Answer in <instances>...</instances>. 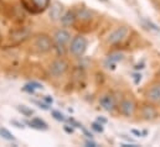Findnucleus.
<instances>
[{"instance_id": "obj_1", "label": "nucleus", "mask_w": 160, "mask_h": 147, "mask_svg": "<svg viewBox=\"0 0 160 147\" xmlns=\"http://www.w3.org/2000/svg\"><path fill=\"white\" fill-rule=\"evenodd\" d=\"M86 50H87V40H86V37L78 35V36L72 38L71 45H70V52L73 56H76V57L83 56Z\"/></svg>"}, {"instance_id": "obj_2", "label": "nucleus", "mask_w": 160, "mask_h": 147, "mask_svg": "<svg viewBox=\"0 0 160 147\" xmlns=\"http://www.w3.org/2000/svg\"><path fill=\"white\" fill-rule=\"evenodd\" d=\"M129 35V29L128 26H118L117 29H114L107 37V43L109 45H117L120 43L122 41H124Z\"/></svg>"}, {"instance_id": "obj_3", "label": "nucleus", "mask_w": 160, "mask_h": 147, "mask_svg": "<svg viewBox=\"0 0 160 147\" xmlns=\"http://www.w3.org/2000/svg\"><path fill=\"white\" fill-rule=\"evenodd\" d=\"M137 110V104L133 100V98H123L119 104V111L120 114L125 117H130L135 114Z\"/></svg>"}, {"instance_id": "obj_4", "label": "nucleus", "mask_w": 160, "mask_h": 147, "mask_svg": "<svg viewBox=\"0 0 160 147\" xmlns=\"http://www.w3.org/2000/svg\"><path fill=\"white\" fill-rule=\"evenodd\" d=\"M145 97H147L148 102H150L153 104L160 103V80L152 83L148 87V89L145 92Z\"/></svg>"}, {"instance_id": "obj_5", "label": "nucleus", "mask_w": 160, "mask_h": 147, "mask_svg": "<svg viewBox=\"0 0 160 147\" xmlns=\"http://www.w3.org/2000/svg\"><path fill=\"white\" fill-rule=\"evenodd\" d=\"M34 46H35V48L41 52V53H46V52H48L51 48H52V41H51V38L47 36V35H39V36L35 38V41H34Z\"/></svg>"}, {"instance_id": "obj_6", "label": "nucleus", "mask_w": 160, "mask_h": 147, "mask_svg": "<svg viewBox=\"0 0 160 147\" xmlns=\"http://www.w3.org/2000/svg\"><path fill=\"white\" fill-rule=\"evenodd\" d=\"M140 115L144 120L147 121H153L155 120L158 116H159V112L158 109L153 105V103H147V104H143L142 105V109H140Z\"/></svg>"}, {"instance_id": "obj_7", "label": "nucleus", "mask_w": 160, "mask_h": 147, "mask_svg": "<svg viewBox=\"0 0 160 147\" xmlns=\"http://www.w3.org/2000/svg\"><path fill=\"white\" fill-rule=\"evenodd\" d=\"M67 68H68V64H67V62L65 59H56L50 64L48 71L52 75L58 77V75H62L65 73L67 71Z\"/></svg>"}, {"instance_id": "obj_8", "label": "nucleus", "mask_w": 160, "mask_h": 147, "mask_svg": "<svg viewBox=\"0 0 160 147\" xmlns=\"http://www.w3.org/2000/svg\"><path fill=\"white\" fill-rule=\"evenodd\" d=\"M62 12H63V5L58 1H53L50 6V19L52 21H57V20H61L62 17Z\"/></svg>"}, {"instance_id": "obj_9", "label": "nucleus", "mask_w": 160, "mask_h": 147, "mask_svg": "<svg viewBox=\"0 0 160 147\" xmlns=\"http://www.w3.org/2000/svg\"><path fill=\"white\" fill-rule=\"evenodd\" d=\"M71 40V34L67 31V30H57L55 34H53V41L56 42V45H60V46H65L66 43H68Z\"/></svg>"}, {"instance_id": "obj_10", "label": "nucleus", "mask_w": 160, "mask_h": 147, "mask_svg": "<svg viewBox=\"0 0 160 147\" xmlns=\"http://www.w3.org/2000/svg\"><path fill=\"white\" fill-rule=\"evenodd\" d=\"M99 104H101V107H102L106 111L114 110V108H116V100H114V97L111 95V94H106V95H103V97L99 99Z\"/></svg>"}, {"instance_id": "obj_11", "label": "nucleus", "mask_w": 160, "mask_h": 147, "mask_svg": "<svg viewBox=\"0 0 160 147\" xmlns=\"http://www.w3.org/2000/svg\"><path fill=\"white\" fill-rule=\"evenodd\" d=\"M26 124H28L30 127L35 129V130H47V129H48L47 124H46L42 119H39V117H34L31 121H28Z\"/></svg>"}, {"instance_id": "obj_12", "label": "nucleus", "mask_w": 160, "mask_h": 147, "mask_svg": "<svg viewBox=\"0 0 160 147\" xmlns=\"http://www.w3.org/2000/svg\"><path fill=\"white\" fill-rule=\"evenodd\" d=\"M92 15H93V14H92L91 10H88L87 7H82V9H80V10L77 11L76 17L82 20V21H89V20L92 19Z\"/></svg>"}, {"instance_id": "obj_13", "label": "nucleus", "mask_w": 160, "mask_h": 147, "mask_svg": "<svg viewBox=\"0 0 160 147\" xmlns=\"http://www.w3.org/2000/svg\"><path fill=\"white\" fill-rule=\"evenodd\" d=\"M76 19H77V17H76V14H75L73 11H67L65 15H62L61 22H62L65 26H68V25H72Z\"/></svg>"}, {"instance_id": "obj_14", "label": "nucleus", "mask_w": 160, "mask_h": 147, "mask_svg": "<svg viewBox=\"0 0 160 147\" xmlns=\"http://www.w3.org/2000/svg\"><path fill=\"white\" fill-rule=\"evenodd\" d=\"M0 136H1L2 139L8 140V141H15V140H16L15 136H14L9 130H6L5 127H1V129H0Z\"/></svg>"}, {"instance_id": "obj_15", "label": "nucleus", "mask_w": 160, "mask_h": 147, "mask_svg": "<svg viewBox=\"0 0 160 147\" xmlns=\"http://www.w3.org/2000/svg\"><path fill=\"white\" fill-rule=\"evenodd\" d=\"M16 109H18V111H20L24 116L30 117V116H32V115H34V110H32V109H30V108H29V107H26V105H18V107H16Z\"/></svg>"}, {"instance_id": "obj_16", "label": "nucleus", "mask_w": 160, "mask_h": 147, "mask_svg": "<svg viewBox=\"0 0 160 147\" xmlns=\"http://www.w3.org/2000/svg\"><path fill=\"white\" fill-rule=\"evenodd\" d=\"M31 1L39 10H43L50 5V0H31Z\"/></svg>"}, {"instance_id": "obj_17", "label": "nucleus", "mask_w": 160, "mask_h": 147, "mask_svg": "<svg viewBox=\"0 0 160 147\" xmlns=\"http://www.w3.org/2000/svg\"><path fill=\"white\" fill-rule=\"evenodd\" d=\"M123 58H124V55L120 53V52H113V53H111V55L108 56V59L112 61V62H116V63L123 61Z\"/></svg>"}, {"instance_id": "obj_18", "label": "nucleus", "mask_w": 160, "mask_h": 147, "mask_svg": "<svg viewBox=\"0 0 160 147\" xmlns=\"http://www.w3.org/2000/svg\"><path fill=\"white\" fill-rule=\"evenodd\" d=\"M91 127H92V130H93V131H96V132H98V134H102V132L104 131L103 124H101V122H98V121H94V122H92Z\"/></svg>"}, {"instance_id": "obj_19", "label": "nucleus", "mask_w": 160, "mask_h": 147, "mask_svg": "<svg viewBox=\"0 0 160 147\" xmlns=\"http://www.w3.org/2000/svg\"><path fill=\"white\" fill-rule=\"evenodd\" d=\"M144 24H145V26H147V27H149L150 30H154V31H157V32H159L160 31L159 26H158L157 24H154L153 21L148 20V19H144Z\"/></svg>"}, {"instance_id": "obj_20", "label": "nucleus", "mask_w": 160, "mask_h": 147, "mask_svg": "<svg viewBox=\"0 0 160 147\" xmlns=\"http://www.w3.org/2000/svg\"><path fill=\"white\" fill-rule=\"evenodd\" d=\"M51 115L53 116V119L55 120H57V121H65L66 120V117H65V115L62 114V112H60L58 110H53L51 112Z\"/></svg>"}, {"instance_id": "obj_21", "label": "nucleus", "mask_w": 160, "mask_h": 147, "mask_svg": "<svg viewBox=\"0 0 160 147\" xmlns=\"http://www.w3.org/2000/svg\"><path fill=\"white\" fill-rule=\"evenodd\" d=\"M31 100V99H30ZM35 105H38L40 109H42V110H48L50 109V107H48V104H46V103H41V102H38V100H31Z\"/></svg>"}, {"instance_id": "obj_22", "label": "nucleus", "mask_w": 160, "mask_h": 147, "mask_svg": "<svg viewBox=\"0 0 160 147\" xmlns=\"http://www.w3.org/2000/svg\"><path fill=\"white\" fill-rule=\"evenodd\" d=\"M104 66H106V68L107 69H116V62H112V61H109L108 58H107V61L104 62Z\"/></svg>"}, {"instance_id": "obj_23", "label": "nucleus", "mask_w": 160, "mask_h": 147, "mask_svg": "<svg viewBox=\"0 0 160 147\" xmlns=\"http://www.w3.org/2000/svg\"><path fill=\"white\" fill-rule=\"evenodd\" d=\"M10 124H11V125H14V126H15V127H18V129H24V127H25L22 122L16 121V120H10Z\"/></svg>"}, {"instance_id": "obj_24", "label": "nucleus", "mask_w": 160, "mask_h": 147, "mask_svg": "<svg viewBox=\"0 0 160 147\" xmlns=\"http://www.w3.org/2000/svg\"><path fill=\"white\" fill-rule=\"evenodd\" d=\"M24 92H28V93H30V94H34V93H35V89L28 83V84H25V87H24Z\"/></svg>"}, {"instance_id": "obj_25", "label": "nucleus", "mask_w": 160, "mask_h": 147, "mask_svg": "<svg viewBox=\"0 0 160 147\" xmlns=\"http://www.w3.org/2000/svg\"><path fill=\"white\" fill-rule=\"evenodd\" d=\"M81 129H82L83 134H84V135H86L88 139H93V135H92V134H91V132H89V131H88V130H87V129H86L83 125H81Z\"/></svg>"}, {"instance_id": "obj_26", "label": "nucleus", "mask_w": 160, "mask_h": 147, "mask_svg": "<svg viewBox=\"0 0 160 147\" xmlns=\"http://www.w3.org/2000/svg\"><path fill=\"white\" fill-rule=\"evenodd\" d=\"M29 84H30L34 89H43V87L41 85L40 83H38V82H29Z\"/></svg>"}, {"instance_id": "obj_27", "label": "nucleus", "mask_w": 160, "mask_h": 147, "mask_svg": "<svg viewBox=\"0 0 160 147\" xmlns=\"http://www.w3.org/2000/svg\"><path fill=\"white\" fill-rule=\"evenodd\" d=\"M133 78H134V83H135V84H139V82L142 80V74L134 73L133 74Z\"/></svg>"}, {"instance_id": "obj_28", "label": "nucleus", "mask_w": 160, "mask_h": 147, "mask_svg": "<svg viewBox=\"0 0 160 147\" xmlns=\"http://www.w3.org/2000/svg\"><path fill=\"white\" fill-rule=\"evenodd\" d=\"M43 102L46 103V104H48V105H51L52 103H53V99L50 97V95H45L43 97Z\"/></svg>"}, {"instance_id": "obj_29", "label": "nucleus", "mask_w": 160, "mask_h": 147, "mask_svg": "<svg viewBox=\"0 0 160 147\" xmlns=\"http://www.w3.org/2000/svg\"><path fill=\"white\" fill-rule=\"evenodd\" d=\"M86 146L87 147H97L98 145H97V142L92 141V139H91V140H87V141H86Z\"/></svg>"}, {"instance_id": "obj_30", "label": "nucleus", "mask_w": 160, "mask_h": 147, "mask_svg": "<svg viewBox=\"0 0 160 147\" xmlns=\"http://www.w3.org/2000/svg\"><path fill=\"white\" fill-rule=\"evenodd\" d=\"M97 121L104 125V124H107V121H108V120H107L106 117H103V116H98V117H97Z\"/></svg>"}, {"instance_id": "obj_31", "label": "nucleus", "mask_w": 160, "mask_h": 147, "mask_svg": "<svg viewBox=\"0 0 160 147\" xmlns=\"http://www.w3.org/2000/svg\"><path fill=\"white\" fill-rule=\"evenodd\" d=\"M63 130L67 132V134H73V127H70L68 125H66V126H63Z\"/></svg>"}, {"instance_id": "obj_32", "label": "nucleus", "mask_w": 160, "mask_h": 147, "mask_svg": "<svg viewBox=\"0 0 160 147\" xmlns=\"http://www.w3.org/2000/svg\"><path fill=\"white\" fill-rule=\"evenodd\" d=\"M132 134H134V135H137V136H139V137L143 135V134H142L140 131H138V130H132Z\"/></svg>"}, {"instance_id": "obj_33", "label": "nucleus", "mask_w": 160, "mask_h": 147, "mask_svg": "<svg viewBox=\"0 0 160 147\" xmlns=\"http://www.w3.org/2000/svg\"><path fill=\"white\" fill-rule=\"evenodd\" d=\"M144 67H143V64H137L135 66V69H143Z\"/></svg>"}]
</instances>
